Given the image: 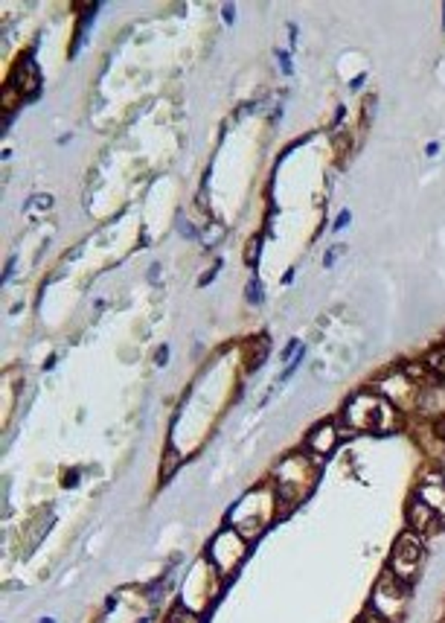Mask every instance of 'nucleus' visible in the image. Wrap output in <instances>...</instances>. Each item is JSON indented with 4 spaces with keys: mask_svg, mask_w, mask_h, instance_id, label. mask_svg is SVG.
I'll return each mask as SVG.
<instances>
[{
    "mask_svg": "<svg viewBox=\"0 0 445 623\" xmlns=\"http://www.w3.org/2000/svg\"><path fill=\"white\" fill-rule=\"evenodd\" d=\"M257 247H259V239H253V245L247 247V262H250V265H257V257H259Z\"/></svg>",
    "mask_w": 445,
    "mask_h": 623,
    "instance_id": "f3484780",
    "label": "nucleus"
},
{
    "mask_svg": "<svg viewBox=\"0 0 445 623\" xmlns=\"http://www.w3.org/2000/svg\"><path fill=\"white\" fill-rule=\"evenodd\" d=\"M166 356H169V350H166V347H163V350H161V353H157V364H166Z\"/></svg>",
    "mask_w": 445,
    "mask_h": 623,
    "instance_id": "412c9836",
    "label": "nucleus"
},
{
    "mask_svg": "<svg viewBox=\"0 0 445 623\" xmlns=\"http://www.w3.org/2000/svg\"><path fill=\"white\" fill-rule=\"evenodd\" d=\"M166 623H201V614H195L193 609H186V606H175L169 612Z\"/></svg>",
    "mask_w": 445,
    "mask_h": 623,
    "instance_id": "9b49d317",
    "label": "nucleus"
},
{
    "mask_svg": "<svg viewBox=\"0 0 445 623\" xmlns=\"http://www.w3.org/2000/svg\"><path fill=\"white\" fill-rule=\"evenodd\" d=\"M361 623H387V620H385V617H381V614H378V612H375L372 606H367V612H364V617H361Z\"/></svg>",
    "mask_w": 445,
    "mask_h": 623,
    "instance_id": "4468645a",
    "label": "nucleus"
},
{
    "mask_svg": "<svg viewBox=\"0 0 445 623\" xmlns=\"http://www.w3.org/2000/svg\"><path fill=\"white\" fill-rule=\"evenodd\" d=\"M346 225H349V213H346V210H343V213H341V215H338V219H335V230H343V228H346Z\"/></svg>",
    "mask_w": 445,
    "mask_h": 623,
    "instance_id": "6ab92c4d",
    "label": "nucleus"
},
{
    "mask_svg": "<svg viewBox=\"0 0 445 623\" xmlns=\"http://www.w3.org/2000/svg\"><path fill=\"white\" fill-rule=\"evenodd\" d=\"M407 597H410V582H404V580H399L393 571H387L385 577L378 580L370 606H372L381 617H385L387 623H396V620L404 614V609H407Z\"/></svg>",
    "mask_w": 445,
    "mask_h": 623,
    "instance_id": "7ed1b4c3",
    "label": "nucleus"
},
{
    "mask_svg": "<svg viewBox=\"0 0 445 623\" xmlns=\"http://www.w3.org/2000/svg\"><path fill=\"white\" fill-rule=\"evenodd\" d=\"M233 12H236L233 6H225V21H227V23H233Z\"/></svg>",
    "mask_w": 445,
    "mask_h": 623,
    "instance_id": "4be33fe9",
    "label": "nucleus"
},
{
    "mask_svg": "<svg viewBox=\"0 0 445 623\" xmlns=\"http://www.w3.org/2000/svg\"><path fill=\"white\" fill-rule=\"evenodd\" d=\"M425 364L431 367V373H434L436 379H442V382H445V347H436V350H434V353L425 358Z\"/></svg>",
    "mask_w": 445,
    "mask_h": 623,
    "instance_id": "9d476101",
    "label": "nucleus"
},
{
    "mask_svg": "<svg viewBox=\"0 0 445 623\" xmlns=\"http://www.w3.org/2000/svg\"><path fill=\"white\" fill-rule=\"evenodd\" d=\"M268 338L265 335H257V338H247L245 341V370L247 373H257L262 367V361L268 358Z\"/></svg>",
    "mask_w": 445,
    "mask_h": 623,
    "instance_id": "6e6552de",
    "label": "nucleus"
},
{
    "mask_svg": "<svg viewBox=\"0 0 445 623\" xmlns=\"http://www.w3.org/2000/svg\"><path fill=\"white\" fill-rule=\"evenodd\" d=\"M294 350H297V341H291V344H289V347H285V353H282V358H285V361H289V358L294 356Z\"/></svg>",
    "mask_w": 445,
    "mask_h": 623,
    "instance_id": "aec40b11",
    "label": "nucleus"
},
{
    "mask_svg": "<svg viewBox=\"0 0 445 623\" xmlns=\"http://www.w3.org/2000/svg\"><path fill=\"white\" fill-rule=\"evenodd\" d=\"M338 440H341V431L335 428V422H323V425H317V428L309 434L306 449H309V454H314V457H321V460H323L326 454L335 452Z\"/></svg>",
    "mask_w": 445,
    "mask_h": 623,
    "instance_id": "0eeeda50",
    "label": "nucleus"
},
{
    "mask_svg": "<svg viewBox=\"0 0 445 623\" xmlns=\"http://www.w3.org/2000/svg\"><path fill=\"white\" fill-rule=\"evenodd\" d=\"M425 559V548H422V536L413 533V531H404L396 545H393V553H390V571L404 580V582H413L417 580V571Z\"/></svg>",
    "mask_w": 445,
    "mask_h": 623,
    "instance_id": "20e7f679",
    "label": "nucleus"
},
{
    "mask_svg": "<svg viewBox=\"0 0 445 623\" xmlns=\"http://www.w3.org/2000/svg\"><path fill=\"white\" fill-rule=\"evenodd\" d=\"M181 460H183V457H181V454H178V452L169 446V449H166V454H163V469H161V478H163V481H166V478H172V472H175L178 466H181Z\"/></svg>",
    "mask_w": 445,
    "mask_h": 623,
    "instance_id": "f8f14e48",
    "label": "nucleus"
},
{
    "mask_svg": "<svg viewBox=\"0 0 445 623\" xmlns=\"http://www.w3.org/2000/svg\"><path fill=\"white\" fill-rule=\"evenodd\" d=\"M434 434H436V437L445 443V414H439V417L434 420Z\"/></svg>",
    "mask_w": 445,
    "mask_h": 623,
    "instance_id": "2eb2a0df",
    "label": "nucleus"
},
{
    "mask_svg": "<svg viewBox=\"0 0 445 623\" xmlns=\"http://www.w3.org/2000/svg\"><path fill=\"white\" fill-rule=\"evenodd\" d=\"M247 300H250V303H262V289H259L257 279H253V283L247 286Z\"/></svg>",
    "mask_w": 445,
    "mask_h": 623,
    "instance_id": "ddd939ff",
    "label": "nucleus"
},
{
    "mask_svg": "<svg viewBox=\"0 0 445 623\" xmlns=\"http://www.w3.org/2000/svg\"><path fill=\"white\" fill-rule=\"evenodd\" d=\"M321 463L323 460L314 454H291L274 469V501L277 507H282V513L297 507L314 489V481L321 475Z\"/></svg>",
    "mask_w": 445,
    "mask_h": 623,
    "instance_id": "f257e3e1",
    "label": "nucleus"
},
{
    "mask_svg": "<svg viewBox=\"0 0 445 623\" xmlns=\"http://www.w3.org/2000/svg\"><path fill=\"white\" fill-rule=\"evenodd\" d=\"M41 623H55V620H53V617H44V620H41Z\"/></svg>",
    "mask_w": 445,
    "mask_h": 623,
    "instance_id": "5701e85b",
    "label": "nucleus"
},
{
    "mask_svg": "<svg viewBox=\"0 0 445 623\" xmlns=\"http://www.w3.org/2000/svg\"><path fill=\"white\" fill-rule=\"evenodd\" d=\"M439 478H442V484H445V472H442V475H439Z\"/></svg>",
    "mask_w": 445,
    "mask_h": 623,
    "instance_id": "b1692460",
    "label": "nucleus"
},
{
    "mask_svg": "<svg viewBox=\"0 0 445 623\" xmlns=\"http://www.w3.org/2000/svg\"><path fill=\"white\" fill-rule=\"evenodd\" d=\"M407 521H410V527H413V533H419V536H431L434 531H439V524H442V516L431 507V504H425L422 498L417 495L410 501V507H407Z\"/></svg>",
    "mask_w": 445,
    "mask_h": 623,
    "instance_id": "423d86ee",
    "label": "nucleus"
},
{
    "mask_svg": "<svg viewBox=\"0 0 445 623\" xmlns=\"http://www.w3.org/2000/svg\"><path fill=\"white\" fill-rule=\"evenodd\" d=\"M247 553V539H242L236 531H225L218 533L215 542L210 545V559L215 563V568L221 574H233L239 568V563Z\"/></svg>",
    "mask_w": 445,
    "mask_h": 623,
    "instance_id": "39448f33",
    "label": "nucleus"
},
{
    "mask_svg": "<svg viewBox=\"0 0 445 623\" xmlns=\"http://www.w3.org/2000/svg\"><path fill=\"white\" fill-rule=\"evenodd\" d=\"M15 82H18V87L23 90V93H36L38 90V70H36V65H33V58H26L23 65H18V70H15Z\"/></svg>",
    "mask_w": 445,
    "mask_h": 623,
    "instance_id": "1a4fd4ad",
    "label": "nucleus"
},
{
    "mask_svg": "<svg viewBox=\"0 0 445 623\" xmlns=\"http://www.w3.org/2000/svg\"><path fill=\"white\" fill-rule=\"evenodd\" d=\"M341 254H343V247H341V245H335V247H329V254H326V260H323V265L329 268V265H332V262H335V260H338Z\"/></svg>",
    "mask_w": 445,
    "mask_h": 623,
    "instance_id": "dca6fc26",
    "label": "nucleus"
},
{
    "mask_svg": "<svg viewBox=\"0 0 445 623\" xmlns=\"http://www.w3.org/2000/svg\"><path fill=\"white\" fill-rule=\"evenodd\" d=\"M399 414L393 408V402L385 399L375 390H361L346 402L343 408V422L349 431H372V434H385L396 428Z\"/></svg>",
    "mask_w": 445,
    "mask_h": 623,
    "instance_id": "f03ea898",
    "label": "nucleus"
},
{
    "mask_svg": "<svg viewBox=\"0 0 445 623\" xmlns=\"http://www.w3.org/2000/svg\"><path fill=\"white\" fill-rule=\"evenodd\" d=\"M29 204H33V207H41V210H47V207L53 204V198H50V196H36V198L29 201Z\"/></svg>",
    "mask_w": 445,
    "mask_h": 623,
    "instance_id": "a211bd4d",
    "label": "nucleus"
}]
</instances>
